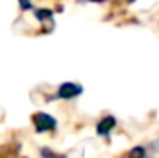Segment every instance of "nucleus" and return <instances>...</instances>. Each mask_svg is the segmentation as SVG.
<instances>
[{
    "label": "nucleus",
    "mask_w": 159,
    "mask_h": 158,
    "mask_svg": "<svg viewBox=\"0 0 159 158\" xmlns=\"http://www.w3.org/2000/svg\"><path fill=\"white\" fill-rule=\"evenodd\" d=\"M19 2H20V7L22 9H31V2H29V0H19Z\"/></svg>",
    "instance_id": "nucleus-5"
},
{
    "label": "nucleus",
    "mask_w": 159,
    "mask_h": 158,
    "mask_svg": "<svg viewBox=\"0 0 159 158\" xmlns=\"http://www.w3.org/2000/svg\"><path fill=\"white\" fill-rule=\"evenodd\" d=\"M113 126H115V117H112V116H105V117L98 122L97 133L100 134V136H105V134H108L113 129Z\"/></svg>",
    "instance_id": "nucleus-3"
},
{
    "label": "nucleus",
    "mask_w": 159,
    "mask_h": 158,
    "mask_svg": "<svg viewBox=\"0 0 159 158\" xmlns=\"http://www.w3.org/2000/svg\"><path fill=\"white\" fill-rule=\"evenodd\" d=\"M36 16H37L39 21H43V19H46V17H52V12L51 10H37Z\"/></svg>",
    "instance_id": "nucleus-4"
},
{
    "label": "nucleus",
    "mask_w": 159,
    "mask_h": 158,
    "mask_svg": "<svg viewBox=\"0 0 159 158\" xmlns=\"http://www.w3.org/2000/svg\"><path fill=\"white\" fill-rule=\"evenodd\" d=\"M92 2H103V0H92Z\"/></svg>",
    "instance_id": "nucleus-6"
},
{
    "label": "nucleus",
    "mask_w": 159,
    "mask_h": 158,
    "mask_svg": "<svg viewBox=\"0 0 159 158\" xmlns=\"http://www.w3.org/2000/svg\"><path fill=\"white\" fill-rule=\"evenodd\" d=\"M32 121L36 124L37 133H44V131L54 129L56 127V119L49 114H44V112H37V114L32 116Z\"/></svg>",
    "instance_id": "nucleus-1"
},
{
    "label": "nucleus",
    "mask_w": 159,
    "mask_h": 158,
    "mask_svg": "<svg viewBox=\"0 0 159 158\" xmlns=\"http://www.w3.org/2000/svg\"><path fill=\"white\" fill-rule=\"evenodd\" d=\"M83 92L81 85H76V84H63L58 90V97L59 99H73V97H78L80 93Z\"/></svg>",
    "instance_id": "nucleus-2"
}]
</instances>
